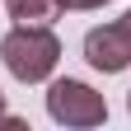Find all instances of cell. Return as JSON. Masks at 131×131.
Listing matches in <instances>:
<instances>
[{
	"mask_svg": "<svg viewBox=\"0 0 131 131\" xmlns=\"http://www.w3.org/2000/svg\"><path fill=\"white\" fill-rule=\"evenodd\" d=\"M0 61L19 84L52 80V70L61 66V42H56L52 24H14L0 38Z\"/></svg>",
	"mask_w": 131,
	"mask_h": 131,
	"instance_id": "cell-1",
	"label": "cell"
},
{
	"mask_svg": "<svg viewBox=\"0 0 131 131\" xmlns=\"http://www.w3.org/2000/svg\"><path fill=\"white\" fill-rule=\"evenodd\" d=\"M47 117L56 126L89 131V126L108 122V98L94 84H84V80H52L47 84Z\"/></svg>",
	"mask_w": 131,
	"mask_h": 131,
	"instance_id": "cell-2",
	"label": "cell"
},
{
	"mask_svg": "<svg viewBox=\"0 0 131 131\" xmlns=\"http://www.w3.org/2000/svg\"><path fill=\"white\" fill-rule=\"evenodd\" d=\"M84 61L103 75H122L131 66V38L122 33V24H98L84 33Z\"/></svg>",
	"mask_w": 131,
	"mask_h": 131,
	"instance_id": "cell-3",
	"label": "cell"
},
{
	"mask_svg": "<svg viewBox=\"0 0 131 131\" xmlns=\"http://www.w3.org/2000/svg\"><path fill=\"white\" fill-rule=\"evenodd\" d=\"M14 24H56L66 14V0H5Z\"/></svg>",
	"mask_w": 131,
	"mask_h": 131,
	"instance_id": "cell-4",
	"label": "cell"
},
{
	"mask_svg": "<svg viewBox=\"0 0 131 131\" xmlns=\"http://www.w3.org/2000/svg\"><path fill=\"white\" fill-rule=\"evenodd\" d=\"M103 5H112V0H66V9H103Z\"/></svg>",
	"mask_w": 131,
	"mask_h": 131,
	"instance_id": "cell-5",
	"label": "cell"
},
{
	"mask_svg": "<svg viewBox=\"0 0 131 131\" xmlns=\"http://www.w3.org/2000/svg\"><path fill=\"white\" fill-rule=\"evenodd\" d=\"M117 24H122V33H126V38H131V9L122 14V19H117Z\"/></svg>",
	"mask_w": 131,
	"mask_h": 131,
	"instance_id": "cell-6",
	"label": "cell"
},
{
	"mask_svg": "<svg viewBox=\"0 0 131 131\" xmlns=\"http://www.w3.org/2000/svg\"><path fill=\"white\" fill-rule=\"evenodd\" d=\"M0 122H5V94H0Z\"/></svg>",
	"mask_w": 131,
	"mask_h": 131,
	"instance_id": "cell-7",
	"label": "cell"
},
{
	"mask_svg": "<svg viewBox=\"0 0 131 131\" xmlns=\"http://www.w3.org/2000/svg\"><path fill=\"white\" fill-rule=\"evenodd\" d=\"M126 112H131V94H126Z\"/></svg>",
	"mask_w": 131,
	"mask_h": 131,
	"instance_id": "cell-8",
	"label": "cell"
}]
</instances>
